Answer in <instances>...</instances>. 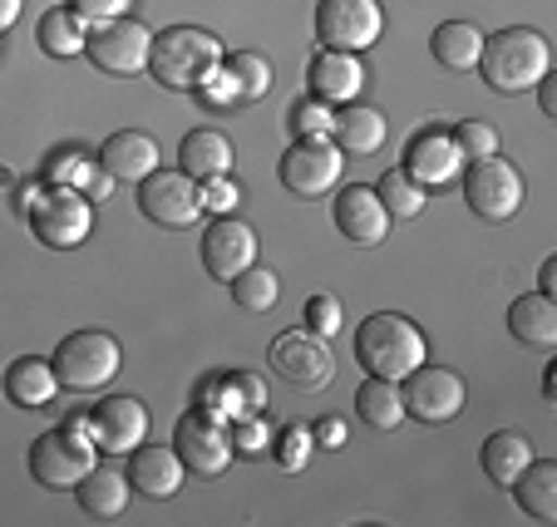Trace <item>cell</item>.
<instances>
[{
	"label": "cell",
	"instance_id": "cell-43",
	"mask_svg": "<svg viewBox=\"0 0 557 527\" xmlns=\"http://www.w3.org/2000/svg\"><path fill=\"white\" fill-rule=\"evenodd\" d=\"M311 439L321 443V449H341V443H346V419H341V414H326V419H315V424H311Z\"/></svg>",
	"mask_w": 557,
	"mask_h": 527
},
{
	"label": "cell",
	"instance_id": "cell-26",
	"mask_svg": "<svg viewBox=\"0 0 557 527\" xmlns=\"http://www.w3.org/2000/svg\"><path fill=\"white\" fill-rule=\"evenodd\" d=\"M232 159H237V153H232V138L222 134V128H193L178 143V168L198 183L232 173Z\"/></svg>",
	"mask_w": 557,
	"mask_h": 527
},
{
	"label": "cell",
	"instance_id": "cell-42",
	"mask_svg": "<svg viewBox=\"0 0 557 527\" xmlns=\"http://www.w3.org/2000/svg\"><path fill=\"white\" fill-rule=\"evenodd\" d=\"M267 424L262 419H243V424H232V443H237V449H243V454H262L267 449Z\"/></svg>",
	"mask_w": 557,
	"mask_h": 527
},
{
	"label": "cell",
	"instance_id": "cell-4",
	"mask_svg": "<svg viewBox=\"0 0 557 527\" xmlns=\"http://www.w3.org/2000/svg\"><path fill=\"white\" fill-rule=\"evenodd\" d=\"M95 454L99 449L89 439V414H70L30 443V478L45 488H74L95 468Z\"/></svg>",
	"mask_w": 557,
	"mask_h": 527
},
{
	"label": "cell",
	"instance_id": "cell-39",
	"mask_svg": "<svg viewBox=\"0 0 557 527\" xmlns=\"http://www.w3.org/2000/svg\"><path fill=\"white\" fill-rule=\"evenodd\" d=\"M341 301L331 291H315L311 301H306V330H311V336H321V340H331L341 330Z\"/></svg>",
	"mask_w": 557,
	"mask_h": 527
},
{
	"label": "cell",
	"instance_id": "cell-45",
	"mask_svg": "<svg viewBox=\"0 0 557 527\" xmlns=\"http://www.w3.org/2000/svg\"><path fill=\"white\" fill-rule=\"evenodd\" d=\"M537 104H543V114H557V89H553V74H543V79H537Z\"/></svg>",
	"mask_w": 557,
	"mask_h": 527
},
{
	"label": "cell",
	"instance_id": "cell-11",
	"mask_svg": "<svg viewBox=\"0 0 557 527\" xmlns=\"http://www.w3.org/2000/svg\"><path fill=\"white\" fill-rule=\"evenodd\" d=\"M267 365L282 375L296 390H326L336 380V355H331V340L311 336V330H282L267 350Z\"/></svg>",
	"mask_w": 557,
	"mask_h": 527
},
{
	"label": "cell",
	"instance_id": "cell-30",
	"mask_svg": "<svg viewBox=\"0 0 557 527\" xmlns=\"http://www.w3.org/2000/svg\"><path fill=\"white\" fill-rule=\"evenodd\" d=\"M356 414L366 429L375 434H389L405 424V394L395 380H380V375H370V380H360L356 390Z\"/></svg>",
	"mask_w": 557,
	"mask_h": 527
},
{
	"label": "cell",
	"instance_id": "cell-9",
	"mask_svg": "<svg viewBox=\"0 0 557 527\" xmlns=\"http://www.w3.org/2000/svg\"><path fill=\"white\" fill-rule=\"evenodd\" d=\"M138 212H144L153 227H169V233L198 227V217H202L198 178H188L183 168H153L138 183Z\"/></svg>",
	"mask_w": 557,
	"mask_h": 527
},
{
	"label": "cell",
	"instance_id": "cell-5",
	"mask_svg": "<svg viewBox=\"0 0 557 527\" xmlns=\"http://www.w3.org/2000/svg\"><path fill=\"white\" fill-rule=\"evenodd\" d=\"M54 375H60V390L70 394H89V390H104L114 385L119 365H124V346H119L109 330H74L54 346L50 355Z\"/></svg>",
	"mask_w": 557,
	"mask_h": 527
},
{
	"label": "cell",
	"instance_id": "cell-47",
	"mask_svg": "<svg viewBox=\"0 0 557 527\" xmlns=\"http://www.w3.org/2000/svg\"><path fill=\"white\" fill-rule=\"evenodd\" d=\"M537 291H543V296L557 291V256H547V262H543V272H537Z\"/></svg>",
	"mask_w": 557,
	"mask_h": 527
},
{
	"label": "cell",
	"instance_id": "cell-33",
	"mask_svg": "<svg viewBox=\"0 0 557 527\" xmlns=\"http://www.w3.org/2000/svg\"><path fill=\"white\" fill-rule=\"evenodd\" d=\"M227 286H232V301H237L243 316H267V311L282 301V276L267 272V266H247V272Z\"/></svg>",
	"mask_w": 557,
	"mask_h": 527
},
{
	"label": "cell",
	"instance_id": "cell-38",
	"mask_svg": "<svg viewBox=\"0 0 557 527\" xmlns=\"http://www.w3.org/2000/svg\"><path fill=\"white\" fill-rule=\"evenodd\" d=\"M95 168H99V159L64 148V153H54V159H50L45 183H50V188H79V192H85V183H89V173H95Z\"/></svg>",
	"mask_w": 557,
	"mask_h": 527
},
{
	"label": "cell",
	"instance_id": "cell-1",
	"mask_svg": "<svg viewBox=\"0 0 557 527\" xmlns=\"http://www.w3.org/2000/svg\"><path fill=\"white\" fill-rule=\"evenodd\" d=\"M227 50L212 30L198 25H173V30L153 35V54H148V74H153L163 89H178V95H198L212 74L222 70Z\"/></svg>",
	"mask_w": 557,
	"mask_h": 527
},
{
	"label": "cell",
	"instance_id": "cell-7",
	"mask_svg": "<svg viewBox=\"0 0 557 527\" xmlns=\"http://www.w3.org/2000/svg\"><path fill=\"white\" fill-rule=\"evenodd\" d=\"M25 222H30V233L40 237L45 247L70 252V247H85L89 233H95V202L79 188H50V183H45V192L35 198V208L25 212Z\"/></svg>",
	"mask_w": 557,
	"mask_h": 527
},
{
	"label": "cell",
	"instance_id": "cell-2",
	"mask_svg": "<svg viewBox=\"0 0 557 527\" xmlns=\"http://www.w3.org/2000/svg\"><path fill=\"white\" fill-rule=\"evenodd\" d=\"M356 360L366 375H380V380L400 385L405 375H414V369L430 360V346H424V330L414 326L410 316H400V311H375V316H366L356 330Z\"/></svg>",
	"mask_w": 557,
	"mask_h": 527
},
{
	"label": "cell",
	"instance_id": "cell-17",
	"mask_svg": "<svg viewBox=\"0 0 557 527\" xmlns=\"http://www.w3.org/2000/svg\"><path fill=\"white\" fill-rule=\"evenodd\" d=\"M366 79H370L366 60L346 50H315L311 64H306V85H311L315 99H326V104H356Z\"/></svg>",
	"mask_w": 557,
	"mask_h": 527
},
{
	"label": "cell",
	"instance_id": "cell-23",
	"mask_svg": "<svg viewBox=\"0 0 557 527\" xmlns=\"http://www.w3.org/2000/svg\"><path fill=\"white\" fill-rule=\"evenodd\" d=\"M385 138H389V124L380 109L360 104V99L356 104H341L336 128H331V143H336L346 159H370V153L385 148Z\"/></svg>",
	"mask_w": 557,
	"mask_h": 527
},
{
	"label": "cell",
	"instance_id": "cell-13",
	"mask_svg": "<svg viewBox=\"0 0 557 527\" xmlns=\"http://www.w3.org/2000/svg\"><path fill=\"white\" fill-rule=\"evenodd\" d=\"M523 173L513 168L508 159H484V163H469L463 173V202H469L473 217L484 222H508L518 217L523 208Z\"/></svg>",
	"mask_w": 557,
	"mask_h": 527
},
{
	"label": "cell",
	"instance_id": "cell-6",
	"mask_svg": "<svg viewBox=\"0 0 557 527\" xmlns=\"http://www.w3.org/2000/svg\"><path fill=\"white\" fill-rule=\"evenodd\" d=\"M173 449H178L183 468L198 478H218L232 468V454H237V443H232V424H222L218 410L198 404L188 410L178 424H173Z\"/></svg>",
	"mask_w": 557,
	"mask_h": 527
},
{
	"label": "cell",
	"instance_id": "cell-18",
	"mask_svg": "<svg viewBox=\"0 0 557 527\" xmlns=\"http://www.w3.org/2000/svg\"><path fill=\"white\" fill-rule=\"evenodd\" d=\"M389 212L385 202H380L375 188H360V183H350V188L336 192V233L346 237V242L356 247H380L389 237Z\"/></svg>",
	"mask_w": 557,
	"mask_h": 527
},
{
	"label": "cell",
	"instance_id": "cell-16",
	"mask_svg": "<svg viewBox=\"0 0 557 527\" xmlns=\"http://www.w3.org/2000/svg\"><path fill=\"white\" fill-rule=\"evenodd\" d=\"M148 434V404L134 394H104L89 410V439L104 454H134Z\"/></svg>",
	"mask_w": 557,
	"mask_h": 527
},
{
	"label": "cell",
	"instance_id": "cell-15",
	"mask_svg": "<svg viewBox=\"0 0 557 527\" xmlns=\"http://www.w3.org/2000/svg\"><path fill=\"white\" fill-rule=\"evenodd\" d=\"M257 252H262L257 233L243 217H232V212H222V217H212L208 227H202L198 256H202V272H208L212 281H222V286L237 281L247 266H257Z\"/></svg>",
	"mask_w": 557,
	"mask_h": 527
},
{
	"label": "cell",
	"instance_id": "cell-28",
	"mask_svg": "<svg viewBox=\"0 0 557 527\" xmlns=\"http://www.w3.org/2000/svg\"><path fill=\"white\" fill-rule=\"evenodd\" d=\"M430 54L454 74L479 70V54H484V30L469 21H444L440 30L430 35Z\"/></svg>",
	"mask_w": 557,
	"mask_h": 527
},
{
	"label": "cell",
	"instance_id": "cell-25",
	"mask_svg": "<svg viewBox=\"0 0 557 527\" xmlns=\"http://www.w3.org/2000/svg\"><path fill=\"white\" fill-rule=\"evenodd\" d=\"M508 330L528 350H553L557 346V301L543 291L518 296L513 306H508Z\"/></svg>",
	"mask_w": 557,
	"mask_h": 527
},
{
	"label": "cell",
	"instance_id": "cell-48",
	"mask_svg": "<svg viewBox=\"0 0 557 527\" xmlns=\"http://www.w3.org/2000/svg\"><path fill=\"white\" fill-rule=\"evenodd\" d=\"M543 400H557V369L553 365L543 369Z\"/></svg>",
	"mask_w": 557,
	"mask_h": 527
},
{
	"label": "cell",
	"instance_id": "cell-32",
	"mask_svg": "<svg viewBox=\"0 0 557 527\" xmlns=\"http://www.w3.org/2000/svg\"><path fill=\"white\" fill-rule=\"evenodd\" d=\"M222 74H227L232 95H237V104H257V99L272 95V64H267V54L257 50H243V54H227L222 60Z\"/></svg>",
	"mask_w": 557,
	"mask_h": 527
},
{
	"label": "cell",
	"instance_id": "cell-31",
	"mask_svg": "<svg viewBox=\"0 0 557 527\" xmlns=\"http://www.w3.org/2000/svg\"><path fill=\"white\" fill-rule=\"evenodd\" d=\"M35 40H40V50L54 54V60H74V54H85L89 25H85V15H74L70 5H54V11L40 15V25H35Z\"/></svg>",
	"mask_w": 557,
	"mask_h": 527
},
{
	"label": "cell",
	"instance_id": "cell-29",
	"mask_svg": "<svg viewBox=\"0 0 557 527\" xmlns=\"http://www.w3.org/2000/svg\"><path fill=\"white\" fill-rule=\"evenodd\" d=\"M513 498L533 523H557V464L553 459H533L513 478Z\"/></svg>",
	"mask_w": 557,
	"mask_h": 527
},
{
	"label": "cell",
	"instance_id": "cell-34",
	"mask_svg": "<svg viewBox=\"0 0 557 527\" xmlns=\"http://www.w3.org/2000/svg\"><path fill=\"white\" fill-rule=\"evenodd\" d=\"M375 192H380V202H385L389 217H400V222L420 217L424 202H430V188H420V183H414L405 168H389L385 178L375 183Z\"/></svg>",
	"mask_w": 557,
	"mask_h": 527
},
{
	"label": "cell",
	"instance_id": "cell-8",
	"mask_svg": "<svg viewBox=\"0 0 557 527\" xmlns=\"http://www.w3.org/2000/svg\"><path fill=\"white\" fill-rule=\"evenodd\" d=\"M385 35V5L380 0H315V40L321 50L366 54Z\"/></svg>",
	"mask_w": 557,
	"mask_h": 527
},
{
	"label": "cell",
	"instance_id": "cell-21",
	"mask_svg": "<svg viewBox=\"0 0 557 527\" xmlns=\"http://www.w3.org/2000/svg\"><path fill=\"white\" fill-rule=\"evenodd\" d=\"M183 478H188V468H183L173 443H138L128 454V484L144 498H173L183 488Z\"/></svg>",
	"mask_w": 557,
	"mask_h": 527
},
{
	"label": "cell",
	"instance_id": "cell-27",
	"mask_svg": "<svg viewBox=\"0 0 557 527\" xmlns=\"http://www.w3.org/2000/svg\"><path fill=\"white\" fill-rule=\"evenodd\" d=\"M533 459H537L533 443H528V434H518V429H494L484 439V449H479V464H484V474L494 478L498 488H513V478L523 474Z\"/></svg>",
	"mask_w": 557,
	"mask_h": 527
},
{
	"label": "cell",
	"instance_id": "cell-46",
	"mask_svg": "<svg viewBox=\"0 0 557 527\" xmlns=\"http://www.w3.org/2000/svg\"><path fill=\"white\" fill-rule=\"evenodd\" d=\"M21 11H25V0H0V35L21 21Z\"/></svg>",
	"mask_w": 557,
	"mask_h": 527
},
{
	"label": "cell",
	"instance_id": "cell-37",
	"mask_svg": "<svg viewBox=\"0 0 557 527\" xmlns=\"http://www.w3.org/2000/svg\"><path fill=\"white\" fill-rule=\"evenodd\" d=\"M311 449H315L311 424H286V429L272 439V454H276V464H282V474H301Z\"/></svg>",
	"mask_w": 557,
	"mask_h": 527
},
{
	"label": "cell",
	"instance_id": "cell-19",
	"mask_svg": "<svg viewBox=\"0 0 557 527\" xmlns=\"http://www.w3.org/2000/svg\"><path fill=\"white\" fill-rule=\"evenodd\" d=\"M95 159L114 183H144L153 168H163V153H158L153 134H144V128H119V134H109Z\"/></svg>",
	"mask_w": 557,
	"mask_h": 527
},
{
	"label": "cell",
	"instance_id": "cell-44",
	"mask_svg": "<svg viewBox=\"0 0 557 527\" xmlns=\"http://www.w3.org/2000/svg\"><path fill=\"white\" fill-rule=\"evenodd\" d=\"M109 192H114V178H109L104 168H95V173H89V183H85V198L89 202H104Z\"/></svg>",
	"mask_w": 557,
	"mask_h": 527
},
{
	"label": "cell",
	"instance_id": "cell-35",
	"mask_svg": "<svg viewBox=\"0 0 557 527\" xmlns=\"http://www.w3.org/2000/svg\"><path fill=\"white\" fill-rule=\"evenodd\" d=\"M454 148H459L463 163H484V159H498V128L484 124V118H459L449 128Z\"/></svg>",
	"mask_w": 557,
	"mask_h": 527
},
{
	"label": "cell",
	"instance_id": "cell-36",
	"mask_svg": "<svg viewBox=\"0 0 557 527\" xmlns=\"http://www.w3.org/2000/svg\"><path fill=\"white\" fill-rule=\"evenodd\" d=\"M292 134L296 138H331V128H336V114H331V104L326 99H315V95H306V99H296L292 104Z\"/></svg>",
	"mask_w": 557,
	"mask_h": 527
},
{
	"label": "cell",
	"instance_id": "cell-14",
	"mask_svg": "<svg viewBox=\"0 0 557 527\" xmlns=\"http://www.w3.org/2000/svg\"><path fill=\"white\" fill-rule=\"evenodd\" d=\"M400 394H405V419H420V424H449L469 404V390H463L459 375L444 365H430V360L414 375H405Z\"/></svg>",
	"mask_w": 557,
	"mask_h": 527
},
{
	"label": "cell",
	"instance_id": "cell-24",
	"mask_svg": "<svg viewBox=\"0 0 557 527\" xmlns=\"http://www.w3.org/2000/svg\"><path fill=\"white\" fill-rule=\"evenodd\" d=\"M74 498H79V507H85L89 517H104V523H114V517L128 513V498H134V484H128L124 468H109V464H95L79 484H74Z\"/></svg>",
	"mask_w": 557,
	"mask_h": 527
},
{
	"label": "cell",
	"instance_id": "cell-40",
	"mask_svg": "<svg viewBox=\"0 0 557 527\" xmlns=\"http://www.w3.org/2000/svg\"><path fill=\"white\" fill-rule=\"evenodd\" d=\"M198 198H202V212H212V217H222V212L237 208V198H243V188L222 173V178H202L198 183Z\"/></svg>",
	"mask_w": 557,
	"mask_h": 527
},
{
	"label": "cell",
	"instance_id": "cell-22",
	"mask_svg": "<svg viewBox=\"0 0 557 527\" xmlns=\"http://www.w3.org/2000/svg\"><path fill=\"white\" fill-rule=\"evenodd\" d=\"M0 390H5L11 404H21V410H45L50 400H60V375L40 355H15L5 365V375H0Z\"/></svg>",
	"mask_w": 557,
	"mask_h": 527
},
{
	"label": "cell",
	"instance_id": "cell-10",
	"mask_svg": "<svg viewBox=\"0 0 557 527\" xmlns=\"http://www.w3.org/2000/svg\"><path fill=\"white\" fill-rule=\"evenodd\" d=\"M341 168H346V153L331 138H296L276 163V178L292 198H326L341 183Z\"/></svg>",
	"mask_w": 557,
	"mask_h": 527
},
{
	"label": "cell",
	"instance_id": "cell-12",
	"mask_svg": "<svg viewBox=\"0 0 557 527\" xmlns=\"http://www.w3.org/2000/svg\"><path fill=\"white\" fill-rule=\"evenodd\" d=\"M85 54L99 74H114V79H128V74L148 70V54H153V30L138 21H104L89 30Z\"/></svg>",
	"mask_w": 557,
	"mask_h": 527
},
{
	"label": "cell",
	"instance_id": "cell-49",
	"mask_svg": "<svg viewBox=\"0 0 557 527\" xmlns=\"http://www.w3.org/2000/svg\"><path fill=\"white\" fill-rule=\"evenodd\" d=\"M35 198H40V188H35V183H30V188H21V212H30Z\"/></svg>",
	"mask_w": 557,
	"mask_h": 527
},
{
	"label": "cell",
	"instance_id": "cell-3",
	"mask_svg": "<svg viewBox=\"0 0 557 527\" xmlns=\"http://www.w3.org/2000/svg\"><path fill=\"white\" fill-rule=\"evenodd\" d=\"M479 74L494 95H528V89L553 74V50L537 30L528 25H508L498 35H484V54H479Z\"/></svg>",
	"mask_w": 557,
	"mask_h": 527
},
{
	"label": "cell",
	"instance_id": "cell-20",
	"mask_svg": "<svg viewBox=\"0 0 557 527\" xmlns=\"http://www.w3.org/2000/svg\"><path fill=\"white\" fill-rule=\"evenodd\" d=\"M405 173H410L420 188H444L463 173V159L454 148L449 128H424V134L410 138V153H405Z\"/></svg>",
	"mask_w": 557,
	"mask_h": 527
},
{
	"label": "cell",
	"instance_id": "cell-41",
	"mask_svg": "<svg viewBox=\"0 0 557 527\" xmlns=\"http://www.w3.org/2000/svg\"><path fill=\"white\" fill-rule=\"evenodd\" d=\"M134 0H74L70 11L85 15V25H104V21H124V11Z\"/></svg>",
	"mask_w": 557,
	"mask_h": 527
}]
</instances>
